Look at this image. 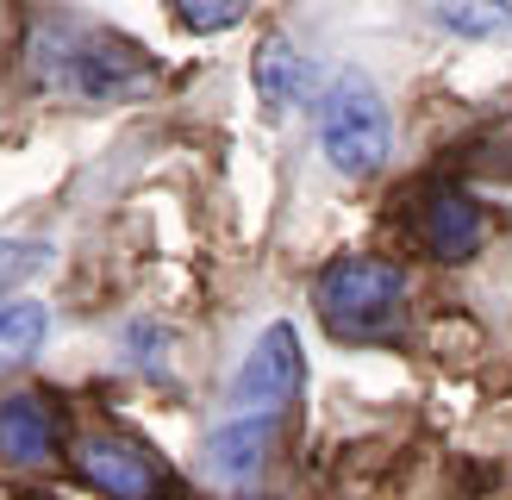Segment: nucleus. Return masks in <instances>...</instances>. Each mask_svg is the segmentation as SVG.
Wrapping results in <instances>:
<instances>
[{"label":"nucleus","mask_w":512,"mask_h":500,"mask_svg":"<svg viewBox=\"0 0 512 500\" xmlns=\"http://www.w3.org/2000/svg\"><path fill=\"white\" fill-rule=\"evenodd\" d=\"M319 325L344 344H381L406 319V275L388 257H331L313 288Z\"/></svg>","instance_id":"f03ea898"},{"label":"nucleus","mask_w":512,"mask_h":500,"mask_svg":"<svg viewBox=\"0 0 512 500\" xmlns=\"http://www.w3.org/2000/svg\"><path fill=\"white\" fill-rule=\"evenodd\" d=\"M44 344V307L38 300H13L0 313V363H25Z\"/></svg>","instance_id":"9b49d317"},{"label":"nucleus","mask_w":512,"mask_h":500,"mask_svg":"<svg viewBox=\"0 0 512 500\" xmlns=\"http://www.w3.org/2000/svg\"><path fill=\"white\" fill-rule=\"evenodd\" d=\"M57 450V419L38 394H0V463L38 469Z\"/></svg>","instance_id":"6e6552de"},{"label":"nucleus","mask_w":512,"mask_h":500,"mask_svg":"<svg viewBox=\"0 0 512 500\" xmlns=\"http://www.w3.org/2000/svg\"><path fill=\"white\" fill-rule=\"evenodd\" d=\"M300 388H306V357H300V332L288 319H275L263 338L250 344V357L238 363V375H232V400L244 413H269V419H281L300 400Z\"/></svg>","instance_id":"20e7f679"},{"label":"nucleus","mask_w":512,"mask_h":500,"mask_svg":"<svg viewBox=\"0 0 512 500\" xmlns=\"http://www.w3.org/2000/svg\"><path fill=\"white\" fill-rule=\"evenodd\" d=\"M25 57H32V82L63 100H138L157 82V63L125 32L75 13H44L25 38Z\"/></svg>","instance_id":"f257e3e1"},{"label":"nucleus","mask_w":512,"mask_h":500,"mask_svg":"<svg viewBox=\"0 0 512 500\" xmlns=\"http://www.w3.org/2000/svg\"><path fill=\"white\" fill-rule=\"evenodd\" d=\"M425 13H431L438 32L469 38V44L512 32V0H425Z\"/></svg>","instance_id":"9d476101"},{"label":"nucleus","mask_w":512,"mask_h":500,"mask_svg":"<svg viewBox=\"0 0 512 500\" xmlns=\"http://www.w3.org/2000/svg\"><path fill=\"white\" fill-rule=\"evenodd\" d=\"M244 13H250V0H175V19L188 32H232Z\"/></svg>","instance_id":"f8f14e48"},{"label":"nucleus","mask_w":512,"mask_h":500,"mask_svg":"<svg viewBox=\"0 0 512 500\" xmlns=\"http://www.w3.org/2000/svg\"><path fill=\"white\" fill-rule=\"evenodd\" d=\"M250 82H256V100H263L269 113H288L294 100L306 94V57L275 32V38H263V50L250 57Z\"/></svg>","instance_id":"1a4fd4ad"},{"label":"nucleus","mask_w":512,"mask_h":500,"mask_svg":"<svg viewBox=\"0 0 512 500\" xmlns=\"http://www.w3.org/2000/svg\"><path fill=\"white\" fill-rule=\"evenodd\" d=\"M269 444H275V419L269 413H244L232 425H219V432H207L200 469H207L219 488H250L256 475H263V463H269Z\"/></svg>","instance_id":"423d86ee"},{"label":"nucleus","mask_w":512,"mask_h":500,"mask_svg":"<svg viewBox=\"0 0 512 500\" xmlns=\"http://www.w3.org/2000/svg\"><path fill=\"white\" fill-rule=\"evenodd\" d=\"M7 307H13V300H7V288H0V313H7Z\"/></svg>","instance_id":"ddd939ff"},{"label":"nucleus","mask_w":512,"mask_h":500,"mask_svg":"<svg viewBox=\"0 0 512 500\" xmlns=\"http://www.w3.org/2000/svg\"><path fill=\"white\" fill-rule=\"evenodd\" d=\"M319 150L344 182H369L394 157V125L388 100L363 69H338L319 94Z\"/></svg>","instance_id":"7ed1b4c3"},{"label":"nucleus","mask_w":512,"mask_h":500,"mask_svg":"<svg viewBox=\"0 0 512 500\" xmlns=\"http://www.w3.org/2000/svg\"><path fill=\"white\" fill-rule=\"evenodd\" d=\"M75 475L107 500H157V488H163V463L119 432H100L75 450Z\"/></svg>","instance_id":"39448f33"},{"label":"nucleus","mask_w":512,"mask_h":500,"mask_svg":"<svg viewBox=\"0 0 512 500\" xmlns=\"http://www.w3.org/2000/svg\"><path fill=\"white\" fill-rule=\"evenodd\" d=\"M419 238L438 263H469L481 250V238H488V219H481V207L463 188H438L419 207Z\"/></svg>","instance_id":"0eeeda50"}]
</instances>
